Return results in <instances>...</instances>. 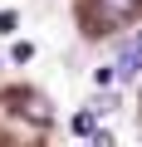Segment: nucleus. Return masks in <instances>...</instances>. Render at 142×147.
Here are the masks:
<instances>
[{"label": "nucleus", "mask_w": 142, "mask_h": 147, "mask_svg": "<svg viewBox=\"0 0 142 147\" xmlns=\"http://www.w3.org/2000/svg\"><path fill=\"white\" fill-rule=\"evenodd\" d=\"M98 15H103L108 25H127V20L137 15V0H98Z\"/></svg>", "instance_id": "1"}, {"label": "nucleus", "mask_w": 142, "mask_h": 147, "mask_svg": "<svg viewBox=\"0 0 142 147\" xmlns=\"http://www.w3.org/2000/svg\"><path fill=\"white\" fill-rule=\"evenodd\" d=\"M113 79H122V84H132V79H137V49H132V44L122 49V64L113 69Z\"/></svg>", "instance_id": "2"}, {"label": "nucleus", "mask_w": 142, "mask_h": 147, "mask_svg": "<svg viewBox=\"0 0 142 147\" xmlns=\"http://www.w3.org/2000/svg\"><path fill=\"white\" fill-rule=\"evenodd\" d=\"M93 127H98V108H88V113H79V118H74V132H79V137H88Z\"/></svg>", "instance_id": "3"}, {"label": "nucleus", "mask_w": 142, "mask_h": 147, "mask_svg": "<svg viewBox=\"0 0 142 147\" xmlns=\"http://www.w3.org/2000/svg\"><path fill=\"white\" fill-rule=\"evenodd\" d=\"M10 59H15V64H30V59H34V44H30V39H20V44L10 49Z\"/></svg>", "instance_id": "4"}, {"label": "nucleus", "mask_w": 142, "mask_h": 147, "mask_svg": "<svg viewBox=\"0 0 142 147\" xmlns=\"http://www.w3.org/2000/svg\"><path fill=\"white\" fill-rule=\"evenodd\" d=\"M15 25H20V20H15V10H0V34H10Z\"/></svg>", "instance_id": "5"}]
</instances>
